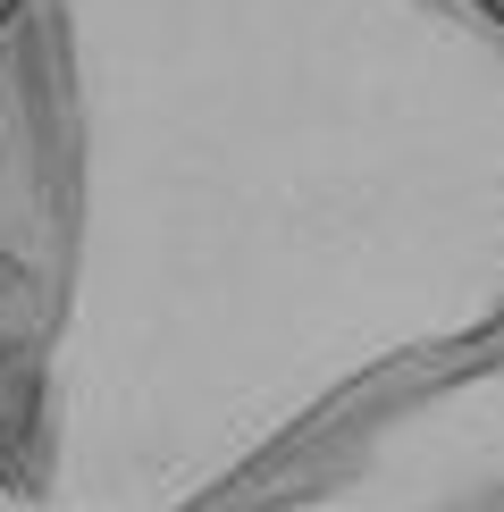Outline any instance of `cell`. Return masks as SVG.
<instances>
[{
	"label": "cell",
	"mask_w": 504,
	"mask_h": 512,
	"mask_svg": "<svg viewBox=\"0 0 504 512\" xmlns=\"http://www.w3.org/2000/svg\"><path fill=\"white\" fill-rule=\"evenodd\" d=\"M76 286L42 512H504V0H51Z\"/></svg>",
	"instance_id": "obj_1"
},
{
	"label": "cell",
	"mask_w": 504,
	"mask_h": 512,
	"mask_svg": "<svg viewBox=\"0 0 504 512\" xmlns=\"http://www.w3.org/2000/svg\"><path fill=\"white\" fill-rule=\"evenodd\" d=\"M76 286V152L51 0H0V512H42Z\"/></svg>",
	"instance_id": "obj_2"
}]
</instances>
